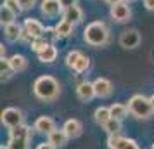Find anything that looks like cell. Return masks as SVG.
<instances>
[{
	"label": "cell",
	"mask_w": 154,
	"mask_h": 149,
	"mask_svg": "<svg viewBox=\"0 0 154 149\" xmlns=\"http://www.w3.org/2000/svg\"><path fill=\"white\" fill-rule=\"evenodd\" d=\"M59 92H61L59 82L54 76H50V75L38 76L35 80V83H33V94H35V97L40 101H45V102L56 101L59 97Z\"/></svg>",
	"instance_id": "cell-1"
},
{
	"label": "cell",
	"mask_w": 154,
	"mask_h": 149,
	"mask_svg": "<svg viewBox=\"0 0 154 149\" xmlns=\"http://www.w3.org/2000/svg\"><path fill=\"white\" fill-rule=\"evenodd\" d=\"M85 42L92 47H104L111 40V31L107 28V24L102 21H94L90 23L83 31Z\"/></svg>",
	"instance_id": "cell-2"
},
{
	"label": "cell",
	"mask_w": 154,
	"mask_h": 149,
	"mask_svg": "<svg viewBox=\"0 0 154 149\" xmlns=\"http://www.w3.org/2000/svg\"><path fill=\"white\" fill-rule=\"evenodd\" d=\"M128 111L139 120H147L154 114V107L151 104V99L142 95V94H135L133 97L128 101Z\"/></svg>",
	"instance_id": "cell-3"
},
{
	"label": "cell",
	"mask_w": 154,
	"mask_h": 149,
	"mask_svg": "<svg viewBox=\"0 0 154 149\" xmlns=\"http://www.w3.org/2000/svg\"><path fill=\"white\" fill-rule=\"evenodd\" d=\"M29 139H31V128L29 127L21 125V127L11 128L7 147L9 149H28Z\"/></svg>",
	"instance_id": "cell-4"
},
{
	"label": "cell",
	"mask_w": 154,
	"mask_h": 149,
	"mask_svg": "<svg viewBox=\"0 0 154 149\" xmlns=\"http://www.w3.org/2000/svg\"><path fill=\"white\" fill-rule=\"evenodd\" d=\"M23 120H24V116H23L21 109H17V107H5L2 111V123L7 128L21 127Z\"/></svg>",
	"instance_id": "cell-5"
},
{
	"label": "cell",
	"mask_w": 154,
	"mask_h": 149,
	"mask_svg": "<svg viewBox=\"0 0 154 149\" xmlns=\"http://www.w3.org/2000/svg\"><path fill=\"white\" fill-rule=\"evenodd\" d=\"M109 14H111L112 21L126 23V21H130V17H132V9H130V5L126 2H119L116 5H111Z\"/></svg>",
	"instance_id": "cell-6"
},
{
	"label": "cell",
	"mask_w": 154,
	"mask_h": 149,
	"mask_svg": "<svg viewBox=\"0 0 154 149\" xmlns=\"http://www.w3.org/2000/svg\"><path fill=\"white\" fill-rule=\"evenodd\" d=\"M142 42V36L137 29H126L119 36V45L123 49H137Z\"/></svg>",
	"instance_id": "cell-7"
},
{
	"label": "cell",
	"mask_w": 154,
	"mask_h": 149,
	"mask_svg": "<svg viewBox=\"0 0 154 149\" xmlns=\"http://www.w3.org/2000/svg\"><path fill=\"white\" fill-rule=\"evenodd\" d=\"M107 147L109 149H140L139 144L133 141V139L121 137V135H109Z\"/></svg>",
	"instance_id": "cell-8"
},
{
	"label": "cell",
	"mask_w": 154,
	"mask_h": 149,
	"mask_svg": "<svg viewBox=\"0 0 154 149\" xmlns=\"http://www.w3.org/2000/svg\"><path fill=\"white\" fill-rule=\"evenodd\" d=\"M92 83H94V88H95V97L106 99V97H109V95L112 94V83H111V80L99 76V78H95Z\"/></svg>",
	"instance_id": "cell-9"
},
{
	"label": "cell",
	"mask_w": 154,
	"mask_h": 149,
	"mask_svg": "<svg viewBox=\"0 0 154 149\" xmlns=\"http://www.w3.org/2000/svg\"><path fill=\"white\" fill-rule=\"evenodd\" d=\"M40 9H42V14L47 17H56V16H59L61 11H64L59 0H42Z\"/></svg>",
	"instance_id": "cell-10"
},
{
	"label": "cell",
	"mask_w": 154,
	"mask_h": 149,
	"mask_svg": "<svg viewBox=\"0 0 154 149\" xmlns=\"http://www.w3.org/2000/svg\"><path fill=\"white\" fill-rule=\"evenodd\" d=\"M76 95H78V99L82 101V102H88V101H92L94 97H95L94 83H90V82H82V83H78Z\"/></svg>",
	"instance_id": "cell-11"
},
{
	"label": "cell",
	"mask_w": 154,
	"mask_h": 149,
	"mask_svg": "<svg viewBox=\"0 0 154 149\" xmlns=\"http://www.w3.org/2000/svg\"><path fill=\"white\" fill-rule=\"evenodd\" d=\"M33 128H35L38 134H47L49 135L52 130H56V121L52 120L50 116H38L35 121V125H33Z\"/></svg>",
	"instance_id": "cell-12"
},
{
	"label": "cell",
	"mask_w": 154,
	"mask_h": 149,
	"mask_svg": "<svg viewBox=\"0 0 154 149\" xmlns=\"http://www.w3.org/2000/svg\"><path fill=\"white\" fill-rule=\"evenodd\" d=\"M63 19L64 21L71 23V24H78V23L83 21V11H82V7H78L76 5H73V7H68L63 11Z\"/></svg>",
	"instance_id": "cell-13"
},
{
	"label": "cell",
	"mask_w": 154,
	"mask_h": 149,
	"mask_svg": "<svg viewBox=\"0 0 154 149\" xmlns=\"http://www.w3.org/2000/svg\"><path fill=\"white\" fill-rule=\"evenodd\" d=\"M24 29H26L33 38H40V36H43V33H45L43 24L38 21V19H35V17H28V19H24Z\"/></svg>",
	"instance_id": "cell-14"
},
{
	"label": "cell",
	"mask_w": 154,
	"mask_h": 149,
	"mask_svg": "<svg viewBox=\"0 0 154 149\" xmlns=\"http://www.w3.org/2000/svg\"><path fill=\"white\" fill-rule=\"evenodd\" d=\"M63 128H64V132L68 134L69 139H76V137H80L82 132H83V125H82V121L76 120V118H69V120H66V123H64Z\"/></svg>",
	"instance_id": "cell-15"
},
{
	"label": "cell",
	"mask_w": 154,
	"mask_h": 149,
	"mask_svg": "<svg viewBox=\"0 0 154 149\" xmlns=\"http://www.w3.org/2000/svg\"><path fill=\"white\" fill-rule=\"evenodd\" d=\"M68 134L64 132V128H56V130H52L49 134V142L52 146H56V147H63L66 146V142H68Z\"/></svg>",
	"instance_id": "cell-16"
},
{
	"label": "cell",
	"mask_w": 154,
	"mask_h": 149,
	"mask_svg": "<svg viewBox=\"0 0 154 149\" xmlns=\"http://www.w3.org/2000/svg\"><path fill=\"white\" fill-rule=\"evenodd\" d=\"M9 63H11V68L14 73H23V71H26L28 68V59L21 54H14V56L9 59Z\"/></svg>",
	"instance_id": "cell-17"
},
{
	"label": "cell",
	"mask_w": 154,
	"mask_h": 149,
	"mask_svg": "<svg viewBox=\"0 0 154 149\" xmlns=\"http://www.w3.org/2000/svg\"><path fill=\"white\" fill-rule=\"evenodd\" d=\"M4 33H5V38H7L9 42H16V40H21L23 28L17 23H12V24H7V26H5Z\"/></svg>",
	"instance_id": "cell-18"
},
{
	"label": "cell",
	"mask_w": 154,
	"mask_h": 149,
	"mask_svg": "<svg viewBox=\"0 0 154 149\" xmlns=\"http://www.w3.org/2000/svg\"><path fill=\"white\" fill-rule=\"evenodd\" d=\"M109 111H111V116L114 120H123L126 118V114L130 113L128 111V104H121V102H114L112 106H109Z\"/></svg>",
	"instance_id": "cell-19"
},
{
	"label": "cell",
	"mask_w": 154,
	"mask_h": 149,
	"mask_svg": "<svg viewBox=\"0 0 154 149\" xmlns=\"http://www.w3.org/2000/svg\"><path fill=\"white\" fill-rule=\"evenodd\" d=\"M56 31H57V36H59V38H66V36H69L71 33L75 31V24H71V23L61 19V21L56 24Z\"/></svg>",
	"instance_id": "cell-20"
},
{
	"label": "cell",
	"mask_w": 154,
	"mask_h": 149,
	"mask_svg": "<svg viewBox=\"0 0 154 149\" xmlns=\"http://www.w3.org/2000/svg\"><path fill=\"white\" fill-rule=\"evenodd\" d=\"M38 56V59L42 61V63H54L57 59V49L54 47V45H49L45 50H42L40 54H36Z\"/></svg>",
	"instance_id": "cell-21"
},
{
	"label": "cell",
	"mask_w": 154,
	"mask_h": 149,
	"mask_svg": "<svg viewBox=\"0 0 154 149\" xmlns=\"http://www.w3.org/2000/svg\"><path fill=\"white\" fill-rule=\"evenodd\" d=\"M94 118H95V121H97L99 125H104V123H107V121L111 120V111H109V107L106 106H100L95 109V113H94Z\"/></svg>",
	"instance_id": "cell-22"
},
{
	"label": "cell",
	"mask_w": 154,
	"mask_h": 149,
	"mask_svg": "<svg viewBox=\"0 0 154 149\" xmlns=\"http://www.w3.org/2000/svg\"><path fill=\"white\" fill-rule=\"evenodd\" d=\"M16 14L17 12H14L12 9H9L7 5H2V9H0V21H2V24L4 26H7V24H12V23H16Z\"/></svg>",
	"instance_id": "cell-23"
},
{
	"label": "cell",
	"mask_w": 154,
	"mask_h": 149,
	"mask_svg": "<svg viewBox=\"0 0 154 149\" xmlns=\"http://www.w3.org/2000/svg\"><path fill=\"white\" fill-rule=\"evenodd\" d=\"M88 68H90V59L85 56V54H82V56L78 57L76 63L73 64V68H71V70L75 71V73H85Z\"/></svg>",
	"instance_id": "cell-24"
},
{
	"label": "cell",
	"mask_w": 154,
	"mask_h": 149,
	"mask_svg": "<svg viewBox=\"0 0 154 149\" xmlns=\"http://www.w3.org/2000/svg\"><path fill=\"white\" fill-rule=\"evenodd\" d=\"M102 128L107 132V135H118L119 132H121V121L111 118L107 123H104V125H102Z\"/></svg>",
	"instance_id": "cell-25"
},
{
	"label": "cell",
	"mask_w": 154,
	"mask_h": 149,
	"mask_svg": "<svg viewBox=\"0 0 154 149\" xmlns=\"http://www.w3.org/2000/svg\"><path fill=\"white\" fill-rule=\"evenodd\" d=\"M0 71H2V82L9 80L11 73H14V71H12V68H11L9 59H5V57H2V59H0Z\"/></svg>",
	"instance_id": "cell-26"
},
{
	"label": "cell",
	"mask_w": 154,
	"mask_h": 149,
	"mask_svg": "<svg viewBox=\"0 0 154 149\" xmlns=\"http://www.w3.org/2000/svg\"><path fill=\"white\" fill-rule=\"evenodd\" d=\"M49 45H50V43L47 42L45 38H42V36H40V38H35V40L31 42V49L35 50L36 54H40V52H42V50H45Z\"/></svg>",
	"instance_id": "cell-27"
},
{
	"label": "cell",
	"mask_w": 154,
	"mask_h": 149,
	"mask_svg": "<svg viewBox=\"0 0 154 149\" xmlns=\"http://www.w3.org/2000/svg\"><path fill=\"white\" fill-rule=\"evenodd\" d=\"M42 38H45V40H47V42L50 43V45H54V42H56L59 36H57L56 28H45V33H43Z\"/></svg>",
	"instance_id": "cell-28"
},
{
	"label": "cell",
	"mask_w": 154,
	"mask_h": 149,
	"mask_svg": "<svg viewBox=\"0 0 154 149\" xmlns=\"http://www.w3.org/2000/svg\"><path fill=\"white\" fill-rule=\"evenodd\" d=\"M82 56V52L80 50H71L69 54L66 56V64H68V68H73V64L78 61V57Z\"/></svg>",
	"instance_id": "cell-29"
},
{
	"label": "cell",
	"mask_w": 154,
	"mask_h": 149,
	"mask_svg": "<svg viewBox=\"0 0 154 149\" xmlns=\"http://www.w3.org/2000/svg\"><path fill=\"white\" fill-rule=\"evenodd\" d=\"M36 4V0H17V5L21 11H29V9H33Z\"/></svg>",
	"instance_id": "cell-30"
},
{
	"label": "cell",
	"mask_w": 154,
	"mask_h": 149,
	"mask_svg": "<svg viewBox=\"0 0 154 149\" xmlns=\"http://www.w3.org/2000/svg\"><path fill=\"white\" fill-rule=\"evenodd\" d=\"M4 5H7L9 9H12L14 12H19V11H21V9H19V5H17V0H7Z\"/></svg>",
	"instance_id": "cell-31"
},
{
	"label": "cell",
	"mask_w": 154,
	"mask_h": 149,
	"mask_svg": "<svg viewBox=\"0 0 154 149\" xmlns=\"http://www.w3.org/2000/svg\"><path fill=\"white\" fill-rule=\"evenodd\" d=\"M61 2V5H63V9H68V7H73V5H76L78 0H59Z\"/></svg>",
	"instance_id": "cell-32"
},
{
	"label": "cell",
	"mask_w": 154,
	"mask_h": 149,
	"mask_svg": "<svg viewBox=\"0 0 154 149\" xmlns=\"http://www.w3.org/2000/svg\"><path fill=\"white\" fill-rule=\"evenodd\" d=\"M35 149H57V147H56V146H52V144L47 141V142H42V144H38Z\"/></svg>",
	"instance_id": "cell-33"
},
{
	"label": "cell",
	"mask_w": 154,
	"mask_h": 149,
	"mask_svg": "<svg viewBox=\"0 0 154 149\" xmlns=\"http://www.w3.org/2000/svg\"><path fill=\"white\" fill-rule=\"evenodd\" d=\"M144 5L149 11H154V0H144Z\"/></svg>",
	"instance_id": "cell-34"
},
{
	"label": "cell",
	"mask_w": 154,
	"mask_h": 149,
	"mask_svg": "<svg viewBox=\"0 0 154 149\" xmlns=\"http://www.w3.org/2000/svg\"><path fill=\"white\" fill-rule=\"evenodd\" d=\"M106 4H109V5H116V4H119V2H123V0H104Z\"/></svg>",
	"instance_id": "cell-35"
},
{
	"label": "cell",
	"mask_w": 154,
	"mask_h": 149,
	"mask_svg": "<svg viewBox=\"0 0 154 149\" xmlns=\"http://www.w3.org/2000/svg\"><path fill=\"white\" fill-rule=\"evenodd\" d=\"M149 99H151V104H152V107H154V94L151 95V97H149Z\"/></svg>",
	"instance_id": "cell-36"
},
{
	"label": "cell",
	"mask_w": 154,
	"mask_h": 149,
	"mask_svg": "<svg viewBox=\"0 0 154 149\" xmlns=\"http://www.w3.org/2000/svg\"><path fill=\"white\" fill-rule=\"evenodd\" d=\"M123 2H126V4H132V2H135V0H123Z\"/></svg>",
	"instance_id": "cell-37"
},
{
	"label": "cell",
	"mask_w": 154,
	"mask_h": 149,
	"mask_svg": "<svg viewBox=\"0 0 154 149\" xmlns=\"http://www.w3.org/2000/svg\"><path fill=\"white\" fill-rule=\"evenodd\" d=\"M0 149H9V147H7V146H5V147H4V146H2V147H0Z\"/></svg>",
	"instance_id": "cell-38"
},
{
	"label": "cell",
	"mask_w": 154,
	"mask_h": 149,
	"mask_svg": "<svg viewBox=\"0 0 154 149\" xmlns=\"http://www.w3.org/2000/svg\"><path fill=\"white\" fill-rule=\"evenodd\" d=\"M151 149H154V144H152V147H151Z\"/></svg>",
	"instance_id": "cell-39"
}]
</instances>
